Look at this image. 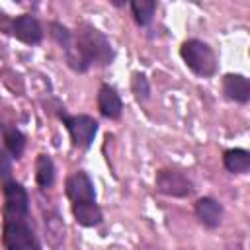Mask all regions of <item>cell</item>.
<instances>
[{"instance_id": "1", "label": "cell", "mask_w": 250, "mask_h": 250, "mask_svg": "<svg viewBox=\"0 0 250 250\" xmlns=\"http://www.w3.org/2000/svg\"><path fill=\"white\" fill-rule=\"evenodd\" d=\"M61 51L66 66L76 74H84L92 66H109L115 61L109 37L90 21L76 23L70 43Z\"/></svg>"}, {"instance_id": "2", "label": "cell", "mask_w": 250, "mask_h": 250, "mask_svg": "<svg viewBox=\"0 0 250 250\" xmlns=\"http://www.w3.org/2000/svg\"><path fill=\"white\" fill-rule=\"evenodd\" d=\"M180 59L199 78H213L219 70V57L215 49L197 37H189L180 45Z\"/></svg>"}, {"instance_id": "3", "label": "cell", "mask_w": 250, "mask_h": 250, "mask_svg": "<svg viewBox=\"0 0 250 250\" xmlns=\"http://www.w3.org/2000/svg\"><path fill=\"white\" fill-rule=\"evenodd\" d=\"M57 115L62 121V125H64V129H66L74 148L86 150V148L92 146V143H94V139L98 135V129H100V123H98V119L94 115H88V113H68L64 107H59Z\"/></svg>"}, {"instance_id": "4", "label": "cell", "mask_w": 250, "mask_h": 250, "mask_svg": "<svg viewBox=\"0 0 250 250\" xmlns=\"http://www.w3.org/2000/svg\"><path fill=\"white\" fill-rule=\"evenodd\" d=\"M154 189L166 197L188 199L195 193V184L186 172L164 166V168H158L154 174Z\"/></svg>"}, {"instance_id": "5", "label": "cell", "mask_w": 250, "mask_h": 250, "mask_svg": "<svg viewBox=\"0 0 250 250\" xmlns=\"http://www.w3.org/2000/svg\"><path fill=\"white\" fill-rule=\"evenodd\" d=\"M2 244L4 250H41L39 236L27 219H4Z\"/></svg>"}, {"instance_id": "6", "label": "cell", "mask_w": 250, "mask_h": 250, "mask_svg": "<svg viewBox=\"0 0 250 250\" xmlns=\"http://www.w3.org/2000/svg\"><path fill=\"white\" fill-rule=\"evenodd\" d=\"M2 195H4V207H2L4 219L29 217V193L21 182H18L16 178L2 182Z\"/></svg>"}, {"instance_id": "7", "label": "cell", "mask_w": 250, "mask_h": 250, "mask_svg": "<svg viewBox=\"0 0 250 250\" xmlns=\"http://www.w3.org/2000/svg\"><path fill=\"white\" fill-rule=\"evenodd\" d=\"M64 195L70 205L78 203H94L96 201V186L92 176L86 170H74L64 180Z\"/></svg>"}, {"instance_id": "8", "label": "cell", "mask_w": 250, "mask_h": 250, "mask_svg": "<svg viewBox=\"0 0 250 250\" xmlns=\"http://www.w3.org/2000/svg\"><path fill=\"white\" fill-rule=\"evenodd\" d=\"M6 31L14 39H18L20 43L29 45V47H35L43 41V25L31 14H20L16 18H12Z\"/></svg>"}, {"instance_id": "9", "label": "cell", "mask_w": 250, "mask_h": 250, "mask_svg": "<svg viewBox=\"0 0 250 250\" xmlns=\"http://www.w3.org/2000/svg\"><path fill=\"white\" fill-rule=\"evenodd\" d=\"M193 215L197 219V223L207 229V230H215L221 227L223 217H225V207L219 199L211 197V195H203L197 197L193 203Z\"/></svg>"}, {"instance_id": "10", "label": "cell", "mask_w": 250, "mask_h": 250, "mask_svg": "<svg viewBox=\"0 0 250 250\" xmlns=\"http://www.w3.org/2000/svg\"><path fill=\"white\" fill-rule=\"evenodd\" d=\"M96 105H98V111L102 117L105 119H111V121H117L121 119L123 115V100H121V94L117 92L115 86L104 82L100 84L98 88V94H96Z\"/></svg>"}, {"instance_id": "11", "label": "cell", "mask_w": 250, "mask_h": 250, "mask_svg": "<svg viewBox=\"0 0 250 250\" xmlns=\"http://www.w3.org/2000/svg\"><path fill=\"white\" fill-rule=\"evenodd\" d=\"M221 88H223V96L229 102L246 105L250 102V80L248 76L240 74V72H227L221 78Z\"/></svg>"}, {"instance_id": "12", "label": "cell", "mask_w": 250, "mask_h": 250, "mask_svg": "<svg viewBox=\"0 0 250 250\" xmlns=\"http://www.w3.org/2000/svg\"><path fill=\"white\" fill-rule=\"evenodd\" d=\"M0 137H2V145H4V150L10 154L12 160H20L25 152V146H27V137L25 133L12 125V123H4L0 121Z\"/></svg>"}, {"instance_id": "13", "label": "cell", "mask_w": 250, "mask_h": 250, "mask_svg": "<svg viewBox=\"0 0 250 250\" xmlns=\"http://www.w3.org/2000/svg\"><path fill=\"white\" fill-rule=\"evenodd\" d=\"M70 213H72L74 223L82 229H94V227H100L104 223V211L98 205V201L70 205Z\"/></svg>"}, {"instance_id": "14", "label": "cell", "mask_w": 250, "mask_h": 250, "mask_svg": "<svg viewBox=\"0 0 250 250\" xmlns=\"http://www.w3.org/2000/svg\"><path fill=\"white\" fill-rule=\"evenodd\" d=\"M221 160H223V168L229 174L242 176V174L250 172V150H246V148H240V146L227 148V150H223Z\"/></svg>"}, {"instance_id": "15", "label": "cell", "mask_w": 250, "mask_h": 250, "mask_svg": "<svg viewBox=\"0 0 250 250\" xmlns=\"http://www.w3.org/2000/svg\"><path fill=\"white\" fill-rule=\"evenodd\" d=\"M57 178V166L53 158L45 152H39L35 156V184L39 189H49L53 188Z\"/></svg>"}, {"instance_id": "16", "label": "cell", "mask_w": 250, "mask_h": 250, "mask_svg": "<svg viewBox=\"0 0 250 250\" xmlns=\"http://www.w3.org/2000/svg\"><path fill=\"white\" fill-rule=\"evenodd\" d=\"M127 6L131 10L133 21L139 27H148L154 18V12L158 8V2L156 0H131Z\"/></svg>"}, {"instance_id": "17", "label": "cell", "mask_w": 250, "mask_h": 250, "mask_svg": "<svg viewBox=\"0 0 250 250\" xmlns=\"http://www.w3.org/2000/svg\"><path fill=\"white\" fill-rule=\"evenodd\" d=\"M131 94L135 96V100L139 104H143V102H146L150 98L152 88H150V80H148V76L145 72L137 70V72L131 74Z\"/></svg>"}, {"instance_id": "18", "label": "cell", "mask_w": 250, "mask_h": 250, "mask_svg": "<svg viewBox=\"0 0 250 250\" xmlns=\"http://www.w3.org/2000/svg\"><path fill=\"white\" fill-rule=\"evenodd\" d=\"M49 35L53 37V41L61 49H64L72 39V29L66 27L64 23H61V21H49Z\"/></svg>"}, {"instance_id": "19", "label": "cell", "mask_w": 250, "mask_h": 250, "mask_svg": "<svg viewBox=\"0 0 250 250\" xmlns=\"http://www.w3.org/2000/svg\"><path fill=\"white\" fill-rule=\"evenodd\" d=\"M12 158H10V154L4 150V148H0V182H6V180H10V178H14L12 176Z\"/></svg>"}, {"instance_id": "20", "label": "cell", "mask_w": 250, "mask_h": 250, "mask_svg": "<svg viewBox=\"0 0 250 250\" xmlns=\"http://www.w3.org/2000/svg\"><path fill=\"white\" fill-rule=\"evenodd\" d=\"M111 4H113V6H117V8H121V6H127V2H117V0H111Z\"/></svg>"}]
</instances>
